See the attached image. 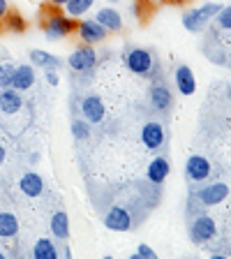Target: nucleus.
Masks as SVG:
<instances>
[{
  "label": "nucleus",
  "mask_w": 231,
  "mask_h": 259,
  "mask_svg": "<svg viewBox=\"0 0 231 259\" xmlns=\"http://www.w3.org/2000/svg\"><path fill=\"white\" fill-rule=\"evenodd\" d=\"M76 21L67 12H60V7H51L42 12V32L49 42H58V39L72 37L76 32Z\"/></svg>",
  "instance_id": "nucleus-1"
},
{
  "label": "nucleus",
  "mask_w": 231,
  "mask_h": 259,
  "mask_svg": "<svg viewBox=\"0 0 231 259\" xmlns=\"http://www.w3.org/2000/svg\"><path fill=\"white\" fill-rule=\"evenodd\" d=\"M220 10H222L220 3H204L199 7H192V10H188L183 14V28L188 32H204Z\"/></svg>",
  "instance_id": "nucleus-2"
},
{
  "label": "nucleus",
  "mask_w": 231,
  "mask_h": 259,
  "mask_svg": "<svg viewBox=\"0 0 231 259\" xmlns=\"http://www.w3.org/2000/svg\"><path fill=\"white\" fill-rule=\"evenodd\" d=\"M97 60H100L97 49L93 47V44L81 42L79 47H74V51H72L70 58H67V67H70L72 72H79V74H88V72H93L97 67Z\"/></svg>",
  "instance_id": "nucleus-3"
},
{
  "label": "nucleus",
  "mask_w": 231,
  "mask_h": 259,
  "mask_svg": "<svg viewBox=\"0 0 231 259\" xmlns=\"http://www.w3.org/2000/svg\"><path fill=\"white\" fill-rule=\"evenodd\" d=\"M123 65L127 67L132 74H139V76H146L151 74L155 70V58L148 49H141V47H134V49H127L123 54Z\"/></svg>",
  "instance_id": "nucleus-4"
},
{
  "label": "nucleus",
  "mask_w": 231,
  "mask_h": 259,
  "mask_svg": "<svg viewBox=\"0 0 231 259\" xmlns=\"http://www.w3.org/2000/svg\"><path fill=\"white\" fill-rule=\"evenodd\" d=\"M76 37L83 44H93L95 47V44L107 42L109 30L100 21H95V19H79L76 21Z\"/></svg>",
  "instance_id": "nucleus-5"
},
{
  "label": "nucleus",
  "mask_w": 231,
  "mask_h": 259,
  "mask_svg": "<svg viewBox=\"0 0 231 259\" xmlns=\"http://www.w3.org/2000/svg\"><path fill=\"white\" fill-rule=\"evenodd\" d=\"M190 241L192 243H197V245H201V243H206V241H210V238H215V234H217V225H215V220L210 215H197L192 222H190Z\"/></svg>",
  "instance_id": "nucleus-6"
},
{
  "label": "nucleus",
  "mask_w": 231,
  "mask_h": 259,
  "mask_svg": "<svg viewBox=\"0 0 231 259\" xmlns=\"http://www.w3.org/2000/svg\"><path fill=\"white\" fill-rule=\"evenodd\" d=\"M79 111L90 125H100L104 118H107V107H104L102 97L95 95V93H88V95L81 100Z\"/></svg>",
  "instance_id": "nucleus-7"
},
{
  "label": "nucleus",
  "mask_w": 231,
  "mask_h": 259,
  "mask_svg": "<svg viewBox=\"0 0 231 259\" xmlns=\"http://www.w3.org/2000/svg\"><path fill=\"white\" fill-rule=\"evenodd\" d=\"M213 174L210 167V160L204 155H190L185 162V176H188L190 183H206Z\"/></svg>",
  "instance_id": "nucleus-8"
},
{
  "label": "nucleus",
  "mask_w": 231,
  "mask_h": 259,
  "mask_svg": "<svg viewBox=\"0 0 231 259\" xmlns=\"http://www.w3.org/2000/svg\"><path fill=\"white\" fill-rule=\"evenodd\" d=\"M132 213H129V208H125V206L116 204L111 206V208L104 213V227L107 229H111V232H129L132 229Z\"/></svg>",
  "instance_id": "nucleus-9"
},
{
  "label": "nucleus",
  "mask_w": 231,
  "mask_h": 259,
  "mask_svg": "<svg viewBox=\"0 0 231 259\" xmlns=\"http://www.w3.org/2000/svg\"><path fill=\"white\" fill-rule=\"evenodd\" d=\"M229 197V185L226 183H208L194 192V199L201 206H217Z\"/></svg>",
  "instance_id": "nucleus-10"
},
{
  "label": "nucleus",
  "mask_w": 231,
  "mask_h": 259,
  "mask_svg": "<svg viewBox=\"0 0 231 259\" xmlns=\"http://www.w3.org/2000/svg\"><path fill=\"white\" fill-rule=\"evenodd\" d=\"M95 21L102 23V26L109 30V35H118V32H123V28H125L123 14H120V12L116 10L113 5L100 7V10L95 12Z\"/></svg>",
  "instance_id": "nucleus-11"
},
{
  "label": "nucleus",
  "mask_w": 231,
  "mask_h": 259,
  "mask_svg": "<svg viewBox=\"0 0 231 259\" xmlns=\"http://www.w3.org/2000/svg\"><path fill=\"white\" fill-rule=\"evenodd\" d=\"M141 144L148 148V151H160L162 146H164V127H162V123H157V120H151V123H146L144 127H141Z\"/></svg>",
  "instance_id": "nucleus-12"
},
{
  "label": "nucleus",
  "mask_w": 231,
  "mask_h": 259,
  "mask_svg": "<svg viewBox=\"0 0 231 259\" xmlns=\"http://www.w3.org/2000/svg\"><path fill=\"white\" fill-rule=\"evenodd\" d=\"M173 83H176V91L180 95L190 97L197 91V76H194L192 67L190 65H178L176 72H173Z\"/></svg>",
  "instance_id": "nucleus-13"
},
{
  "label": "nucleus",
  "mask_w": 231,
  "mask_h": 259,
  "mask_svg": "<svg viewBox=\"0 0 231 259\" xmlns=\"http://www.w3.org/2000/svg\"><path fill=\"white\" fill-rule=\"evenodd\" d=\"M148 100H151L153 109H157V111H169L173 104V95H171V88L167 86V83H160V81H155L151 86V91H148Z\"/></svg>",
  "instance_id": "nucleus-14"
},
{
  "label": "nucleus",
  "mask_w": 231,
  "mask_h": 259,
  "mask_svg": "<svg viewBox=\"0 0 231 259\" xmlns=\"http://www.w3.org/2000/svg\"><path fill=\"white\" fill-rule=\"evenodd\" d=\"M35 81H37V72H35V65L32 63H23V65H16L14 70V81H12V88L16 91H30L35 86Z\"/></svg>",
  "instance_id": "nucleus-15"
},
{
  "label": "nucleus",
  "mask_w": 231,
  "mask_h": 259,
  "mask_svg": "<svg viewBox=\"0 0 231 259\" xmlns=\"http://www.w3.org/2000/svg\"><path fill=\"white\" fill-rule=\"evenodd\" d=\"M23 109V95L16 88H3L0 91V113L16 116Z\"/></svg>",
  "instance_id": "nucleus-16"
},
{
  "label": "nucleus",
  "mask_w": 231,
  "mask_h": 259,
  "mask_svg": "<svg viewBox=\"0 0 231 259\" xmlns=\"http://www.w3.org/2000/svg\"><path fill=\"white\" fill-rule=\"evenodd\" d=\"M169 174H171V162L162 155L153 157L148 169H146V178H148L153 185H162L169 178Z\"/></svg>",
  "instance_id": "nucleus-17"
},
{
  "label": "nucleus",
  "mask_w": 231,
  "mask_h": 259,
  "mask_svg": "<svg viewBox=\"0 0 231 259\" xmlns=\"http://www.w3.org/2000/svg\"><path fill=\"white\" fill-rule=\"evenodd\" d=\"M19 190H21V194L30 197V199H37L44 192V178L37 171H26L19 178Z\"/></svg>",
  "instance_id": "nucleus-18"
},
{
  "label": "nucleus",
  "mask_w": 231,
  "mask_h": 259,
  "mask_svg": "<svg viewBox=\"0 0 231 259\" xmlns=\"http://www.w3.org/2000/svg\"><path fill=\"white\" fill-rule=\"evenodd\" d=\"M30 63L39 70H60L63 67V60L58 56H54L51 51H44V49H32L30 51Z\"/></svg>",
  "instance_id": "nucleus-19"
},
{
  "label": "nucleus",
  "mask_w": 231,
  "mask_h": 259,
  "mask_svg": "<svg viewBox=\"0 0 231 259\" xmlns=\"http://www.w3.org/2000/svg\"><path fill=\"white\" fill-rule=\"evenodd\" d=\"M49 229H51V236L58 238V241H67L70 238V215L65 210H56L49 222Z\"/></svg>",
  "instance_id": "nucleus-20"
},
{
  "label": "nucleus",
  "mask_w": 231,
  "mask_h": 259,
  "mask_svg": "<svg viewBox=\"0 0 231 259\" xmlns=\"http://www.w3.org/2000/svg\"><path fill=\"white\" fill-rule=\"evenodd\" d=\"M32 257L35 259H58L60 252L51 238H37L32 245Z\"/></svg>",
  "instance_id": "nucleus-21"
},
{
  "label": "nucleus",
  "mask_w": 231,
  "mask_h": 259,
  "mask_svg": "<svg viewBox=\"0 0 231 259\" xmlns=\"http://www.w3.org/2000/svg\"><path fill=\"white\" fill-rule=\"evenodd\" d=\"M19 234V218L10 210L0 213V238H14Z\"/></svg>",
  "instance_id": "nucleus-22"
},
{
  "label": "nucleus",
  "mask_w": 231,
  "mask_h": 259,
  "mask_svg": "<svg viewBox=\"0 0 231 259\" xmlns=\"http://www.w3.org/2000/svg\"><path fill=\"white\" fill-rule=\"evenodd\" d=\"M97 0H70L67 5H65V12L72 16V19H83L88 12L93 10Z\"/></svg>",
  "instance_id": "nucleus-23"
},
{
  "label": "nucleus",
  "mask_w": 231,
  "mask_h": 259,
  "mask_svg": "<svg viewBox=\"0 0 231 259\" xmlns=\"http://www.w3.org/2000/svg\"><path fill=\"white\" fill-rule=\"evenodd\" d=\"M70 130H72V137H74L76 141H86L88 137H90V132H93V125L88 123L83 116H81V118L72 120V127Z\"/></svg>",
  "instance_id": "nucleus-24"
},
{
  "label": "nucleus",
  "mask_w": 231,
  "mask_h": 259,
  "mask_svg": "<svg viewBox=\"0 0 231 259\" xmlns=\"http://www.w3.org/2000/svg\"><path fill=\"white\" fill-rule=\"evenodd\" d=\"M3 28H5V30H10V32H23L28 28V23H26V19H23L19 12H12L10 10V14L5 16V23H3Z\"/></svg>",
  "instance_id": "nucleus-25"
},
{
  "label": "nucleus",
  "mask_w": 231,
  "mask_h": 259,
  "mask_svg": "<svg viewBox=\"0 0 231 259\" xmlns=\"http://www.w3.org/2000/svg\"><path fill=\"white\" fill-rule=\"evenodd\" d=\"M14 70H16V65H12V63H3V65H0V91H3V88H12V81H14Z\"/></svg>",
  "instance_id": "nucleus-26"
},
{
  "label": "nucleus",
  "mask_w": 231,
  "mask_h": 259,
  "mask_svg": "<svg viewBox=\"0 0 231 259\" xmlns=\"http://www.w3.org/2000/svg\"><path fill=\"white\" fill-rule=\"evenodd\" d=\"M215 26H217V30H231V5H226V7H222L220 12L215 14Z\"/></svg>",
  "instance_id": "nucleus-27"
},
{
  "label": "nucleus",
  "mask_w": 231,
  "mask_h": 259,
  "mask_svg": "<svg viewBox=\"0 0 231 259\" xmlns=\"http://www.w3.org/2000/svg\"><path fill=\"white\" fill-rule=\"evenodd\" d=\"M134 257H141V259H153L155 257V250L151 248V245H146V243H141L139 248H136V254Z\"/></svg>",
  "instance_id": "nucleus-28"
},
{
  "label": "nucleus",
  "mask_w": 231,
  "mask_h": 259,
  "mask_svg": "<svg viewBox=\"0 0 231 259\" xmlns=\"http://www.w3.org/2000/svg\"><path fill=\"white\" fill-rule=\"evenodd\" d=\"M47 83H49V86H58V83H60L58 70H47Z\"/></svg>",
  "instance_id": "nucleus-29"
},
{
  "label": "nucleus",
  "mask_w": 231,
  "mask_h": 259,
  "mask_svg": "<svg viewBox=\"0 0 231 259\" xmlns=\"http://www.w3.org/2000/svg\"><path fill=\"white\" fill-rule=\"evenodd\" d=\"M7 14H10V3H7V0H0V28H3V23H5Z\"/></svg>",
  "instance_id": "nucleus-30"
},
{
  "label": "nucleus",
  "mask_w": 231,
  "mask_h": 259,
  "mask_svg": "<svg viewBox=\"0 0 231 259\" xmlns=\"http://www.w3.org/2000/svg\"><path fill=\"white\" fill-rule=\"evenodd\" d=\"M155 5H183L185 0H153Z\"/></svg>",
  "instance_id": "nucleus-31"
},
{
  "label": "nucleus",
  "mask_w": 231,
  "mask_h": 259,
  "mask_svg": "<svg viewBox=\"0 0 231 259\" xmlns=\"http://www.w3.org/2000/svg\"><path fill=\"white\" fill-rule=\"evenodd\" d=\"M47 3H49V5H51V7H60V10H63V7L67 5L70 0H47Z\"/></svg>",
  "instance_id": "nucleus-32"
},
{
  "label": "nucleus",
  "mask_w": 231,
  "mask_h": 259,
  "mask_svg": "<svg viewBox=\"0 0 231 259\" xmlns=\"http://www.w3.org/2000/svg\"><path fill=\"white\" fill-rule=\"evenodd\" d=\"M5 157H7V151H5V146L0 144V164H3V162H5Z\"/></svg>",
  "instance_id": "nucleus-33"
},
{
  "label": "nucleus",
  "mask_w": 231,
  "mask_h": 259,
  "mask_svg": "<svg viewBox=\"0 0 231 259\" xmlns=\"http://www.w3.org/2000/svg\"><path fill=\"white\" fill-rule=\"evenodd\" d=\"M28 162H30V164H35V162H39V153H32V155L28 157Z\"/></svg>",
  "instance_id": "nucleus-34"
},
{
  "label": "nucleus",
  "mask_w": 231,
  "mask_h": 259,
  "mask_svg": "<svg viewBox=\"0 0 231 259\" xmlns=\"http://www.w3.org/2000/svg\"><path fill=\"white\" fill-rule=\"evenodd\" d=\"M107 3H111V5H116V3H123V0H107Z\"/></svg>",
  "instance_id": "nucleus-35"
},
{
  "label": "nucleus",
  "mask_w": 231,
  "mask_h": 259,
  "mask_svg": "<svg viewBox=\"0 0 231 259\" xmlns=\"http://www.w3.org/2000/svg\"><path fill=\"white\" fill-rule=\"evenodd\" d=\"M0 259H5V252H3V250H0Z\"/></svg>",
  "instance_id": "nucleus-36"
},
{
  "label": "nucleus",
  "mask_w": 231,
  "mask_h": 259,
  "mask_svg": "<svg viewBox=\"0 0 231 259\" xmlns=\"http://www.w3.org/2000/svg\"><path fill=\"white\" fill-rule=\"evenodd\" d=\"M226 93H229V100H231V86H229V91H226Z\"/></svg>",
  "instance_id": "nucleus-37"
}]
</instances>
